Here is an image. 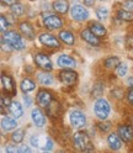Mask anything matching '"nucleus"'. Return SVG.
Returning a JSON list of instances; mask_svg holds the SVG:
<instances>
[{
  "label": "nucleus",
  "instance_id": "nucleus-1",
  "mask_svg": "<svg viewBox=\"0 0 133 153\" xmlns=\"http://www.w3.org/2000/svg\"><path fill=\"white\" fill-rule=\"evenodd\" d=\"M73 143L78 149L83 152H91L94 151L92 145L90 142V137L86 132L84 131H78L73 135Z\"/></svg>",
  "mask_w": 133,
  "mask_h": 153
},
{
  "label": "nucleus",
  "instance_id": "nucleus-2",
  "mask_svg": "<svg viewBox=\"0 0 133 153\" xmlns=\"http://www.w3.org/2000/svg\"><path fill=\"white\" fill-rule=\"evenodd\" d=\"M3 38L6 42L10 43L13 46V48L16 50V51H21V50L25 48V42L22 40V37L20 36V33H17L14 30L5 31L3 33Z\"/></svg>",
  "mask_w": 133,
  "mask_h": 153
},
{
  "label": "nucleus",
  "instance_id": "nucleus-3",
  "mask_svg": "<svg viewBox=\"0 0 133 153\" xmlns=\"http://www.w3.org/2000/svg\"><path fill=\"white\" fill-rule=\"evenodd\" d=\"M110 111H111V106L106 99L100 98L95 101L94 112H95V116H96L99 120H106L110 115Z\"/></svg>",
  "mask_w": 133,
  "mask_h": 153
},
{
  "label": "nucleus",
  "instance_id": "nucleus-4",
  "mask_svg": "<svg viewBox=\"0 0 133 153\" xmlns=\"http://www.w3.org/2000/svg\"><path fill=\"white\" fill-rule=\"evenodd\" d=\"M59 80L63 85L66 87H74L78 82V73L72 69L63 68V71L59 72Z\"/></svg>",
  "mask_w": 133,
  "mask_h": 153
},
{
  "label": "nucleus",
  "instance_id": "nucleus-5",
  "mask_svg": "<svg viewBox=\"0 0 133 153\" xmlns=\"http://www.w3.org/2000/svg\"><path fill=\"white\" fill-rule=\"evenodd\" d=\"M43 26L47 28V30H58L63 26V21L62 19L55 15V14H47V16L43 17Z\"/></svg>",
  "mask_w": 133,
  "mask_h": 153
},
{
  "label": "nucleus",
  "instance_id": "nucleus-6",
  "mask_svg": "<svg viewBox=\"0 0 133 153\" xmlns=\"http://www.w3.org/2000/svg\"><path fill=\"white\" fill-rule=\"evenodd\" d=\"M33 61L36 63V65L41 68L42 71H46V72H50L53 69V64H52V61L50 59V57L47 56L46 53H42V52H38L36 53L35 57H33Z\"/></svg>",
  "mask_w": 133,
  "mask_h": 153
},
{
  "label": "nucleus",
  "instance_id": "nucleus-7",
  "mask_svg": "<svg viewBox=\"0 0 133 153\" xmlns=\"http://www.w3.org/2000/svg\"><path fill=\"white\" fill-rule=\"evenodd\" d=\"M69 121H70V125L74 128L80 130L86 125V116L79 110H73L69 114Z\"/></svg>",
  "mask_w": 133,
  "mask_h": 153
},
{
  "label": "nucleus",
  "instance_id": "nucleus-8",
  "mask_svg": "<svg viewBox=\"0 0 133 153\" xmlns=\"http://www.w3.org/2000/svg\"><path fill=\"white\" fill-rule=\"evenodd\" d=\"M70 16H72L73 20L81 22V21L88 20L89 11H88L83 5H80V4H74V5L70 7Z\"/></svg>",
  "mask_w": 133,
  "mask_h": 153
},
{
  "label": "nucleus",
  "instance_id": "nucleus-9",
  "mask_svg": "<svg viewBox=\"0 0 133 153\" xmlns=\"http://www.w3.org/2000/svg\"><path fill=\"white\" fill-rule=\"evenodd\" d=\"M38 40L44 47H48V48H59L61 47V42H59L58 38L55 36H53L52 33H48V32L40 33Z\"/></svg>",
  "mask_w": 133,
  "mask_h": 153
},
{
  "label": "nucleus",
  "instance_id": "nucleus-10",
  "mask_svg": "<svg viewBox=\"0 0 133 153\" xmlns=\"http://www.w3.org/2000/svg\"><path fill=\"white\" fill-rule=\"evenodd\" d=\"M36 101H37V104H38L41 108L46 109L53 101V95L48 90L40 89L38 91H37V95H36Z\"/></svg>",
  "mask_w": 133,
  "mask_h": 153
},
{
  "label": "nucleus",
  "instance_id": "nucleus-11",
  "mask_svg": "<svg viewBox=\"0 0 133 153\" xmlns=\"http://www.w3.org/2000/svg\"><path fill=\"white\" fill-rule=\"evenodd\" d=\"M1 84H3V89L6 94H9L10 97H14V95H16V85L13 80V78L10 75H7L5 73L1 74Z\"/></svg>",
  "mask_w": 133,
  "mask_h": 153
},
{
  "label": "nucleus",
  "instance_id": "nucleus-12",
  "mask_svg": "<svg viewBox=\"0 0 133 153\" xmlns=\"http://www.w3.org/2000/svg\"><path fill=\"white\" fill-rule=\"evenodd\" d=\"M80 37H81L83 41L88 42L91 46H99L100 45V37L94 35L90 28H84V30H81L80 31Z\"/></svg>",
  "mask_w": 133,
  "mask_h": 153
},
{
  "label": "nucleus",
  "instance_id": "nucleus-13",
  "mask_svg": "<svg viewBox=\"0 0 133 153\" xmlns=\"http://www.w3.org/2000/svg\"><path fill=\"white\" fill-rule=\"evenodd\" d=\"M57 64H58L61 68H66V69H73L77 67V61H75L73 57L68 56V54H61L57 59Z\"/></svg>",
  "mask_w": 133,
  "mask_h": 153
},
{
  "label": "nucleus",
  "instance_id": "nucleus-14",
  "mask_svg": "<svg viewBox=\"0 0 133 153\" xmlns=\"http://www.w3.org/2000/svg\"><path fill=\"white\" fill-rule=\"evenodd\" d=\"M31 120L37 127H43L46 123V116L40 108H35L31 111Z\"/></svg>",
  "mask_w": 133,
  "mask_h": 153
},
{
  "label": "nucleus",
  "instance_id": "nucleus-15",
  "mask_svg": "<svg viewBox=\"0 0 133 153\" xmlns=\"http://www.w3.org/2000/svg\"><path fill=\"white\" fill-rule=\"evenodd\" d=\"M117 133L125 142H131L133 140V127L129 125H120L117 128Z\"/></svg>",
  "mask_w": 133,
  "mask_h": 153
},
{
  "label": "nucleus",
  "instance_id": "nucleus-16",
  "mask_svg": "<svg viewBox=\"0 0 133 153\" xmlns=\"http://www.w3.org/2000/svg\"><path fill=\"white\" fill-rule=\"evenodd\" d=\"M122 138L120 137L118 133L112 132L107 136V145L112 151H118L122 147Z\"/></svg>",
  "mask_w": 133,
  "mask_h": 153
},
{
  "label": "nucleus",
  "instance_id": "nucleus-17",
  "mask_svg": "<svg viewBox=\"0 0 133 153\" xmlns=\"http://www.w3.org/2000/svg\"><path fill=\"white\" fill-rule=\"evenodd\" d=\"M89 28L91 30V32L94 35H96L98 37H105L107 35V30H106V27L103 26L102 24L98 22V21H91L89 22Z\"/></svg>",
  "mask_w": 133,
  "mask_h": 153
},
{
  "label": "nucleus",
  "instance_id": "nucleus-18",
  "mask_svg": "<svg viewBox=\"0 0 133 153\" xmlns=\"http://www.w3.org/2000/svg\"><path fill=\"white\" fill-rule=\"evenodd\" d=\"M18 28H20V32L26 38H28V40H33L35 38V28L30 22L22 21L20 25H18Z\"/></svg>",
  "mask_w": 133,
  "mask_h": 153
},
{
  "label": "nucleus",
  "instance_id": "nucleus-19",
  "mask_svg": "<svg viewBox=\"0 0 133 153\" xmlns=\"http://www.w3.org/2000/svg\"><path fill=\"white\" fill-rule=\"evenodd\" d=\"M52 7L55 13L64 15L69 10V3L66 1V0H54L53 4H52Z\"/></svg>",
  "mask_w": 133,
  "mask_h": 153
},
{
  "label": "nucleus",
  "instance_id": "nucleus-20",
  "mask_svg": "<svg viewBox=\"0 0 133 153\" xmlns=\"http://www.w3.org/2000/svg\"><path fill=\"white\" fill-rule=\"evenodd\" d=\"M58 38L65 45L68 46H73L75 43V36L72 31L69 30H62L59 33H58Z\"/></svg>",
  "mask_w": 133,
  "mask_h": 153
},
{
  "label": "nucleus",
  "instance_id": "nucleus-21",
  "mask_svg": "<svg viewBox=\"0 0 133 153\" xmlns=\"http://www.w3.org/2000/svg\"><path fill=\"white\" fill-rule=\"evenodd\" d=\"M9 111L15 119H20L22 115H24V109H22V105L18 102V101H11V104L9 105Z\"/></svg>",
  "mask_w": 133,
  "mask_h": 153
},
{
  "label": "nucleus",
  "instance_id": "nucleus-22",
  "mask_svg": "<svg viewBox=\"0 0 133 153\" xmlns=\"http://www.w3.org/2000/svg\"><path fill=\"white\" fill-rule=\"evenodd\" d=\"M20 89L22 90L24 94H27L36 89V83L30 78H24L20 83Z\"/></svg>",
  "mask_w": 133,
  "mask_h": 153
},
{
  "label": "nucleus",
  "instance_id": "nucleus-23",
  "mask_svg": "<svg viewBox=\"0 0 133 153\" xmlns=\"http://www.w3.org/2000/svg\"><path fill=\"white\" fill-rule=\"evenodd\" d=\"M37 79H38V82H40L42 85H51V84L54 83V78L52 76V74L47 73L46 71L37 74Z\"/></svg>",
  "mask_w": 133,
  "mask_h": 153
},
{
  "label": "nucleus",
  "instance_id": "nucleus-24",
  "mask_svg": "<svg viewBox=\"0 0 133 153\" xmlns=\"http://www.w3.org/2000/svg\"><path fill=\"white\" fill-rule=\"evenodd\" d=\"M47 110V114L50 115L51 117H57V116H59V111H61V106H59V104L57 102V101H52L48 106L46 108Z\"/></svg>",
  "mask_w": 133,
  "mask_h": 153
},
{
  "label": "nucleus",
  "instance_id": "nucleus-25",
  "mask_svg": "<svg viewBox=\"0 0 133 153\" xmlns=\"http://www.w3.org/2000/svg\"><path fill=\"white\" fill-rule=\"evenodd\" d=\"M17 123L15 121V119H11V117H3L1 120V128L4 131H11L14 128H16Z\"/></svg>",
  "mask_w": 133,
  "mask_h": 153
},
{
  "label": "nucleus",
  "instance_id": "nucleus-26",
  "mask_svg": "<svg viewBox=\"0 0 133 153\" xmlns=\"http://www.w3.org/2000/svg\"><path fill=\"white\" fill-rule=\"evenodd\" d=\"M120 58L116 56H110L107 57V58L103 61V65H105V68L107 69H113V68H116V67L120 64Z\"/></svg>",
  "mask_w": 133,
  "mask_h": 153
},
{
  "label": "nucleus",
  "instance_id": "nucleus-27",
  "mask_svg": "<svg viewBox=\"0 0 133 153\" xmlns=\"http://www.w3.org/2000/svg\"><path fill=\"white\" fill-rule=\"evenodd\" d=\"M10 11L14 16L18 17V16H21L25 14V6L21 4V3H14L13 5H10Z\"/></svg>",
  "mask_w": 133,
  "mask_h": 153
},
{
  "label": "nucleus",
  "instance_id": "nucleus-28",
  "mask_svg": "<svg viewBox=\"0 0 133 153\" xmlns=\"http://www.w3.org/2000/svg\"><path fill=\"white\" fill-rule=\"evenodd\" d=\"M117 17L122 21H126V22H131L133 21V13L125 10V9H121V10L117 11Z\"/></svg>",
  "mask_w": 133,
  "mask_h": 153
},
{
  "label": "nucleus",
  "instance_id": "nucleus-29",
  "mask_svg": "<svg viewBox=\"0 0 133 153\" xmlns=\"http://www.w3.org/2000/svg\"><path fill=\"white\" fill-rule=\"evenodd\" d=\"M25 138V130L24 128H17L11 133V141L14 143H21Z\"/></svg>",
  "mask_w": 133,
  "mask_h": 153
},
{
  "label": "nucleus",
  "instance_id": "nucleus-30",
  "mask_svg": "<svg viewBox=\"0 0 133 153\" xmlns=\"http://www.w3.org/2000/svg\"><path fill=\"white\" fill-rule=\"evenodd\" d=\"M95 14H96V16H98L99 20L102 21V20H106V19H107V16H109V10H107L105 6H100V7H98L96 10H95Z\"/></svg>",
  "mask_w": 133,
  "mask_h": 153
},
{
  "label": "nucleus",
  "instance_id": "nucleus-31",
  "mask_svg": "<svg viewBox=\"0 0 133 153\" xmlns=\"http://www.w3.org/2000/svg\"><path fill=\"white\" fill-rule=\"evenodd\" d=\"M96 126H98V128H99L100 131H102V132H109L112 125H111V122H109V121L101 120L100 122L96 123Z\"/></svg>",
  "mask_w": 133,
  "mask_h": 153
},
{
  "label": "nucleus",
  "instance_id": "nucleus-32",
  "mask_svg": "<svg viewBox=\"0 0 133 153\" xmlns=\"http://www.w3.org/2000/svg\"><path fill=\"white\" fill-rule=\"evenodd\" d=\"M127 71H128V67H127L126 63H120L116 67V74L118 76H125L127 74Z\"/></svg>",
  "mask_w": 133,
  "mask_h": 153
},
{
  "label": "nucleus",
  "instance_id": "nucleus-33",
  "mask_svg": "<svg viewBox=\"0 0 133 153\" xmlns=\"http://www.w3.org/2000/svg\"><path fill=\"white\" fill-rule=\"evenodd\" d=\"M102 93H103V85L101 84V83H96L94 85V88H92V95L94 97H96V98H99V97H101L102 95Z\"/></svg>",
  "mask_w": 133,
  "mask_h": 153
},
{
  "label": "nucleus",
  "instance_id": "nucleus-34",
  "mask_svg": "<svg viewBox=\"0 0 133 153\" xmlns=\"http://www.w3.org/2000/svg\"><path fill=\"white\" fill-rule=\"evenodd\" d=\"M0 24H1V32L4 33L6 31V28L9 27V25H10V22L7 21V19H6V16L4 14L0 16Z\"/></svg>",
  "mask_w": 133,
  "mask_h": 153
},
{
  "label": "nucleus",
  "instance_id": "nucleus-35",
  "mask_svg": "<svg viewBox=\"0 0 133 153\" xmlns=\"http://www.w3.org/2000/svg\"><path fill=\"white\" fill-rule=\"evenodd\" d=\"M1 48H3V51H6V52H11L14 50L13 46L9 43V42H6L4 38H1Z\"/></svg>",
  "mask_w": 133,
  "mask_h": 153
},
{
  "label": "nucleus",
  "instance_id": "nucleus-36",
  "mask_svg": "<svg viewBox=\"0 0 133 153\" xmlns=\"http://www.w3.org/2000/svg\"><path fill=\"white\" fill-rule=\"evenodd\" d=\"M122 9L133 13V0H126V1L122 4Z\"/></svg>",
  "mask_w": 133,
  "mask_h": 153
},
{
  "label": "nucleus",
  "instance_id": "nucleus-37",
  "mask_svg": "<svg viewBox=\"0 0 133 153\" xmlns=\"http://www.w3.org/2000/svg\"><path fill=\"white\" fill-rule=\"evenodd\" d=\"M53 141H52V138L51 137H47V145H46V147L44 148H42V151L43 152H50V151H52L53 149Z\"/></svg>",
  "mask_w": 133,
  "mask_h": 153
},
{
  "label": "nucleus",
  "instance_id": "nucleus-38",
  "mask_svg": "<svg viewBox=\"0 0 133 153\" xmlns=\"http://www.w3.org/2000/svg\"><path fill=\"white\" fill-rule=\"evenodd\" d=\"M112 94H113V97H116L117 99H121V98H122V95H123V90L117 88V89L113 90V93H112Z\"/></svg>",
  "mask_w": 133,
  "mask_h": 153
},
{
  "label": "nucleus",
  "instance_id": "nucleus-39",
  "mask_svg": "<svg viewBox=\"0 0 133 153\" xmlns=\"http://www.w3.org/2000/svg\"><path fill=\"white\" fill-rule=\"evenodd\" d=\"M31 145L33 146V147H38V136H36V135H33L32 137H31Z\"/></svg>",
  "mask_w": 133,
  "mask_h": 153
},
{
  "label": "nucleus",
  "instance_id": "nucleus-40",
  "mask_svg": "<svg viewBox=\"0 0 133 153\" xmlns=\"http://www.w3.org/2000/svg\"><path fill=\"white\" fill-rule=\"evenodd\" d=\"M126 43H127L128 47H133V33H131V35L127 36V38H126Z\"/></svg>",
  "mask_w": 133,
  "mask_h": 153
},
{
  "label": "nucleus",
  "instance_id": "nucleus-41",
  "mask_svg": "<svg viewBox=\"0 0 133 153\" xmlns=\"http://www.w3.org/2000/svg\"><path fill=\"white\" fill-rule=\"evenodd\" d=\"M127 100L129 104L133 105V89H129V91L127 93Z\"/></svg>",
  "mask_w": 133,
  "mask_h": 153
},
{
  "label": "nucleus",
  "instance_id": "nucleus-42",
  "mask_svg": "<svg viewBox=\"0 0 133 153\" xmlns=\"http://www.w3.org/2000/svg\"><path fill=\"white\" fill-rule=\"evenodd\" d=\"M18 152H20V153H25V152H31V148L28 147V146H26V145H22L20 148H18Z\"/></svg>",
  "mask_w": 133,
  "mask_h": 153
},
{
  "label": "nucleus",
  "instance_id": "nucleus-43",
  "mask_svg": "<svg viewBox=\"0 0 133 153\" xmlns=\"http://www.w3.org/2000/svg\"><path fill=\"white\" fill-rule=\"evenodd\" d=\"M24 101H25V104H26V106H31V102H32V100H31V98L28 97V95H24Z\"/></svg>",
  "mask_w": 133,
  "mask_h": 153
},
{
  "label": "nucleus",
  "instance_id": "nucleus-44",
  "mask_svg": "<svg viewBox=\"0 0 133 153\" xmlns=\"http://www.w3.org/2000/svg\"><path fill=\"white\" fill-rule=\"evenodd\" d=\"M83 1H84L85 6H89V7H91V6L95 5V0H83Z\"/></svg>",
  "mask_w": 133,
  "mask_h": 153
},
{
  "label": "nucleus",
  "instance_id": "nucleus-45",
  "mask_svg": "<svg viewBox=\"0 0 133 153\" xmlns=\"http://www.w3.org/2000/svg\"><path fill=\"white\" fill-rule=\"evenodd\" d=\"M16 1H17V0H1V4L3 5H13Z\"/></svg>",
  "mask_w": 133,
  "mask_h": 153
},
{
  "label": "nucleus",
  "instance_id": "nucleus-46",
  "mask_svg": "<svg viewBox=\"0 0 133 153\" xmlns=\"http://www.w3.org/2000/svg\"><path fill=\"white\" fill-rule=\"evenodd\" d=\"M127 85L131 89H133V76H129V78L127 79Z\"/></svg>",
  "mask_w": 133,
  "mask_h": 153
},
{
  "label": "nucleus",
  "instance_id": "nucleus-47",
  "mask_svg": "<svg viewBox=\"0 0 133 153\" xmlns=\"http://www.w3.org/2000/svg\"><path fill=\"white\" fill-rule=\"evenodd\" d=\"M6 152H18V148H16V147H11V146H7V147H6Z\"/></svg>",
  "mask_w": 133,
  "mask_h": 153
},
{
  "label": "nucleus",
  "instance_id": "nucleus-48",
  "mask_svg": "<svg viewBox=\"0 0 133 153\" xmlns=\"http://www.w3.org/2000/svg\"><path fill=\"white\" fill-rule=\"evenodd\" d=\"M99 1H105V0H99Z\"/></svg>",
  "mask_w": 133,
  "mask_h": 153
},
{
  "label": "nucleus",
  "instance_id": "nucleus-49",
  "mask_svg": "<svg viewBox=\"0 0 133 153\" xmlns=\"http://www.w3.org/2000/svg\"><path fill=\"white\" fill-rule=\"evenodd\" d=\"M31 1H35V0H31Z\"/></svg>",
  "mask_w": 133,
  "mask_h": 153
},
{
  "label": "nucleus",
  "instance_id": "nucleus-50",
  "mask_svg": "<svg viewBox=\"0 0 133 153\" xmlns=\"http://www.w3.org/2000/svg\"><path fill=\"white\" fill-rule=\"evenodd\" d=\"M132 54H133V52H132Z\"/></svg>",
  "mask_w": 133,
  "mask_h": 153
}]
</instances>
